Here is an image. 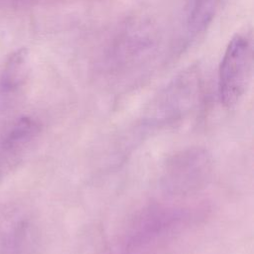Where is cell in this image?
I'll use <instances>...</instances> for the list:
<instances>
[{
    "instance_id": "obj_2",
    "label": "cell",
    "mask_w": 254,
    "mask_h": 254,
    "mask_svg": "<svg viewBox=\"0 0 254 254\" xmlns=\"http://www.w3.org/2000/svg\"><path fill=\"white\" fill-rule=\"evenodd\" d=\"M211 172L209 156L201 150H190L174 157L166 170V188L174 192H189L201 187Z\"/></svg>"
},
{
    "instance_id": "obj_3",
    "label": "cell",
    "mask_w": 254,
    "mask_h": 254,
    "mask_svg": "<svg viewBox=\"0 0 254 254\" xmlns=\"http://www.w3.org/2000/svg\"><path fill=\"white\" fill-rule=\"evenodd\" d=\"M218 0H190L186 11L185 32L187 40L202 34L214 18Z\"/></svg>"
},
{
    "instance_id": "obj_4",
    "label": "cell",
    "mask_w": 254,
    "mask_h": 254,
    "mask_svg": "<svg viewBox=\"0 0 254 254\" xmlns=\"http://www.w3.org/2000/svg\"><path fill=\"white\" fill-rule=\"evenodd\" d=\"M29 67V55L27 50L22 49L16 52L8 61L4 70V82L8 85H13L21 81Z\"/></svg>"
},
{
    "instance_id": "obj_1",
    "label": "cell",
    "mask_w": 254,
    "mask_h": 254,
    "mask_svg": "<svg viewBox=\"0 0 254 254\" xmlns=\"http://www.w3.org/2000/svg\"><path fill=\"white\" fill-rule=\"evenodd\" d=\"M252 48L243 35L234 36L223 55L218 72V92L226 107L236 105L243 97L251 73Z\"/></svg>"
}]
</instances>
